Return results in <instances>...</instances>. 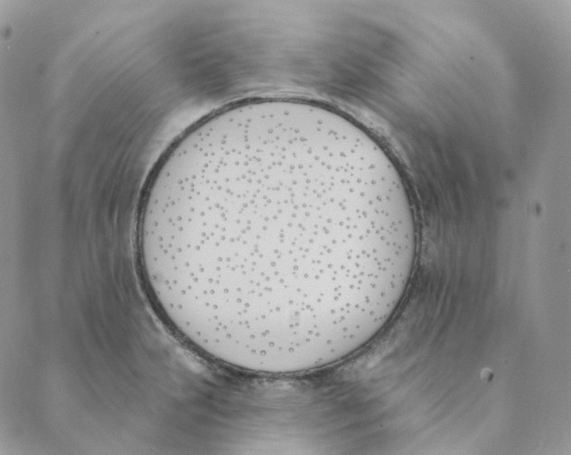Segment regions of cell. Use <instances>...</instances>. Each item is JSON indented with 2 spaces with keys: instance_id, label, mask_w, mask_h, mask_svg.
Listing matches in <instances>:
<instances>
[{
  "instance_id": "cell-1",
  "label": "cell",
  "mask_w": 571,
  "mask_h": 455,
  "mask_svg": "<svg viewBox=\"0 0 571 455\" xmlns=\"http://www.w3.org/2000/svg\"><path fill=\"white\" fill-rule=\"evenodd\" d=\"M138 245L151 293L195 348L234 368L333 365L389 321L411 279L414 211L382 147L315 102L229 106L168 151Z\"/></svg>"
}]
</instances>
